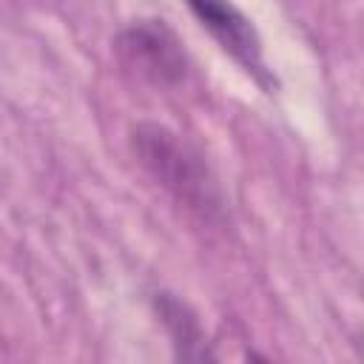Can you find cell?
I'll return each instance as SVG.
<instances>
[{"label":"cell","mask_w":364,"mask_h":364,"mask_svg":"<svg viewBox=\"0 0 364 364\" xmlns=\"http://www.w3.org/2000/svg\"><path fill=\"white\" fill-rule=\"evenodd\" d=\"M131 148L142 168L168 193H173L176 202L205 219H216L222 213L225 199L210 168L179 134L156 122H139L131 131Z\"/></svg>","instance_id":"obj_1"},{"label":"cell","mask_w":364,"mask_h":364,"mask_svg":"<svg viewBox=\"0 0 364 364\" xmlns=\"http://www.w3.org/2000/svg\"><path fill=\"white\" fill-rule=\"evenodd\" d=\"M122 68L156 88H173L188 74V57L179 37L162 20H136L117 37Z\"/></svg>","instance_id":"obj_2"},{"label":"cell","mask_w":364,"mask_h":364,"mask_svg":"<svg viewBox=\"0 0 364 364\" xmlns=\"http://www.w3.org/2000/svg\"><path fill=\"white\" fill-rule=\"evenodd\" d=\"M199 26L230 54L267 94L276 88V77L270 74L262 57V37L247 14H242L230 0H185Z\"/></svg>","instance_id":"obj_3"},{"label":"cell","mask_w":364,"mask_h":364,"mask_svg":"<svg viewBox=\"0 0 364 364\" xmlns=\"http://www.w3.org/2000/svg\"><path fill=\"white\" fill-rule=\"evenodd\" d=\"M154 304H156V313L162 316V321L173 338L176 355L179 358H205L208 350L202 341V327H199L196 316L188 310V304H182L171 293H156Z\"/></svg>","instance_id":"obj_4"}]
</instances>
